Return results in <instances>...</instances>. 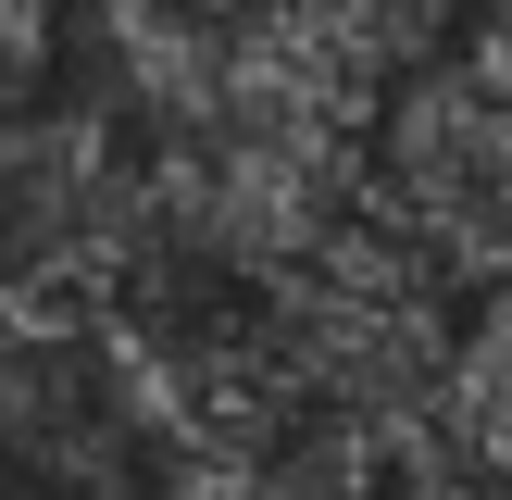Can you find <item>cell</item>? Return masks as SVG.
I'll return each mask as SVG.
<instances>
[{
	"mask_svg": "<svg viewBox=\"0 0 512 500\" xmlns=\"http://www.w3.org/2000/svg\"><path fill=\"white\" fill-rule=\"evenodd\" d=\"M150 263V150L113 113H0V338H88Z\"/></svg>",
	"mask_w": 512,
	"mask_h": 500,
	"instance_id": "6da1fadb",
	"label": "cell"
},
{
	"mask_svg": "<svg viewBox=\"0 0 512 500\" xmlns=\"http://www.w3.org/2000/svg\"><path fill=\"white\" fill-rule=\"evenodd\" d=\"M363 213L400 250L450 275L463 300L500 288V213H512V125H500V63L488 38L425 50L413 75H388L363 113Z\"/></svg>",
	"mask_w": 512,
	"mask_h": 500,
	"instance_id": "7a4b0ae2",
	"label": "cell"
},
{
	"mask_svg": "<svg viewBox=\"0 0 512 500\" xmlns=\"http://www.w3.org/2000/svg\"><path fill=\"white\" fill-rule=\"evenodd\" d=\"M50 50H63V0H0V113L50 88Z\"/></svg>",
	"mask_w": 512,
	"mask_h": 500,
	"instance_id": "3957f363",
	"label": "cell"
}]
</instances>
